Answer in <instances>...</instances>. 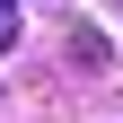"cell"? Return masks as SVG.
Returning <instances> with one entry per match:
<instances>
[{
  "instance_id": "2",
  "label": "cell",
  "mask_w": 123,
  "mask_h": 123,
  "mask_svg": "<svg viewBox=\"0 0 123 123\" xmlns=\"http://www.w3.org/2000/svg\"><path fill=\"white\" fill-rule=\"evenodd\" d=\"M18 44V0H0V53Z\"/></svg>"
},
{
  "instance_id": "1",
  "label": "cell",
  "mask_w": 123,
  "mask_h": 123,
  "mask_svg": "<svg viewBox=\"0 0 123 123\" xmlns=\"http://www.w3.org/2000/svg\"><path fill=\"white\" fill-rule=\"evenodd\" d=\"M70 62H79V70H105V35H97V26L70 35Z\"/></svg>"
}]
</instances>
